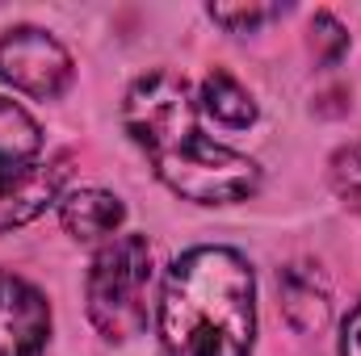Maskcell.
Masks as SVG:
<instances>
[{"label": "cell", "instance_id": "obj_1", "mask_svg": "<svg viewBox=\"0 0 361 356\" xmlns=\"http://www.w3.org/2000/svg\"><path fill=\"white\" fill-rule=\"evenodd\" d=\"M122 126L156 177L197 205H231L261 189V164L214 143L197 122V101L173 72L139 76L122 101Z\"/></svg>", "mask_w": 361, "mask_h": 356}, {"label": "cell", "instance_id": "obj_2", "mask_svg": "<svg viewBox=\"0 0 361 356\" xmlns=\"http://www.w3.org/2000/svg\"><path fill=\"white\" fill-rule=\"evenodd\" d=\"M257 276L235 248H193L160 289L164 356H252Z\"/></svg>", "mask_w": 361, "mask_h": 356}, {"label": "cell", "instance_id": "obj_3", "mask_svg": "<svg viewBox=\"0 0 361 356\" xmlns=\"http://www.w3.org/2000/svg\"><path fill=\"white\" fill-rule=\"evenodd\" d=\"M68 160L47 155L38 122L8 96H0V235L34 222L63 197Z\"/></svg>", "mask_w": 361, "mask_h": 356}, {"label": "cell", "instance_id": "obj_4", "mask_svg": "<svg viewBox=\"0 0 361 356\" xmlns=\"http://www.w3.org/2000/svg\"><path fill=\"white\" fill-rule=\"evenodd\" d=\"M92 327L109 344H126L147 327L152 310V243L143 235H114L101 243L85 281Z\"/></svg>", "mask_w": 361, "mask_h": 356}, {"label": "cell", "instance_id": "obj_5", "mask_svg": "<svg viewBox=\"0 0 361 356\" xmlns=\"http://www.w3.org/2000/svg\"><path fill=\"white\" fill-rule=\"evenodd\" d=\"M0 80L34 101H55L72 84V55L55 34L17 25L0 38Z\"/></svg>", "mask_w": 361, "mask_h": 356}, {"label": "cell", "instance_id": "obj_6", "mask_svg": "<svg viewBox=\"0 0 361 356\" xmlns=\"http://www.w3.org/2000/svg\"><path fill=\"white\" fill-rule=\"evenodd\" d=\"M51 340V306L17 272L0 268V356H38Z\"/></svg>", "mask_w": 361, "mask_h": 356}, {"label": "cell", "instance_id": "obj_7", "mask_svg": "<svg viewBox=\"0 0 361 356\" xmlns=\"http://www.w3.org/2000/svg\"><path fill=\"white\" fill-rule=\"evenodd\" d=\"M122 218H126V205L105 189H76V193L59 197V222L80 243H97V239L109 243L118 235Z\"/></svg>", "mask_w": 361, "mask_h": 356}, {"label": "cell", "instance_id": "obj_8", "mask_svg": "<svg viewBox=\"0 0 361 356\" xmlns=\"http://www.w3.org/2000/svg\"><path fill=\"white\" fill-rule=\"evenodd\" d=\"M277 285H281V310L294 323V331H319L328 323L332 293H328V281H324V272L315 265L281 268Z\"/></svg>", "mask_w": 361, "mask_h": 356}, {"label": "cell", "instance_id": "obj_9", "mask_svg": "<svg viewBox=\"0 0 361 356\" xmlns=\"http://www.w3.org/2000/svg\"><path fill=\"white\" fill-rule=\"evenodd\" d=\"M202 113L223 122L227 130H248L257 122V101H252V92L244 89L231 72L214 68L202 80Z\"/></svg>", "mask_w": 361, "mask_h": 356}, {"label": "cell", "instance_id": "obj_10", "mask_svg": "<svg viewBox=\"0 0 361 356\" xmlns=\"http://www.w3.org/2000/svg\"><path fill=\"white\" fill-rule=\"evenodd\" d=\"M328 177H332L336 197H341L345 205L361 210V143H349V147H341V151L332 155Z\"/></svg>", "mask_w": 361, "mask_h": 356}, {"label": "cell", "instance_id": "obj_11", "mask_svg": "<svg viewBox=\"0 0 361 356\" xmlns=\"http://www.w3.org/2000/svg\"><path fill=\"white\" fill-rule=\"evenodd\" d=\"M281 4H210V17L227 30V34H252L257 25H265L273 17H281Z\"/></svg>", "mask_w": 361, "mask_h": 356}, {"label": "cell", "instance_id": "obj_12", "mask_svg": "<svg viewBox=\"0 0 361 356\" xmlns=\"http://www.w3.org/2000/svg\"><path fill=\"white\" fill-rule=\"evenodd\" d=\"M311 46L319 55V63H336L349 51V30L332 17V13H315L311 17Z\"/></svg>", "mask_w": 361, "mask_h": 356}, {"label": "cell", "instance_id": "obj_13", "mask_svg": "<svg viewBox=\"0 0 361 356\" xmlns=\"http://www.w3.org/2000/svg\"><path fill=\"white\" fill-rule=\"evenodd\" d=\"M336 356H361V302L349 310V319L341 327V352Z\"/></svg>", "mask_w": 361, "mask_h": 356}]
</instances>
